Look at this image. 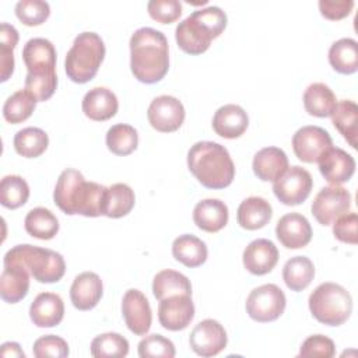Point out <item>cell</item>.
Instances as JSON below:
<instances>
[{
    "label": "cell",
    "instance_id": "19",
    "mask_svg": "<svg viewBox=\"0 0 358 358\" xmlns=\"http://www.w3.org/2000/svg\"><path fill=\"white\" fill-rule=\"evenodd\" d=\"M245 268L255 275L270 273L278 262V249L270 239L259 238L252 241L242 255Z\"/></svg>",
    "mask_w": 358,
    "mask_h": 358
},
{
    "label": "cell",
    "instance_id": "16",
    "mask_svg": "<svg viewBox=\"0 0 358 358\" xmlns=\"http://www.w3.org/2000/svg\"><path fill=\"white\" fill-rule=\"evenodd\" d=\"M22 60L29 76H56V49L49 39H29L24 45Z\"/></svg>",
    "mask_w": 358,
    "mask_h": 358
},
{
    "label": "cell",
    "instance_id": "24",
    "mask_svg": "<svg viewBox=\"0 0 358 358\" xmlns=\"http://www.w3.org/2000/svg\"><path fill=\"white\" fill-rule=\"evenodd\" d=\"M252 168L260 180L274 182L288 169V157L278 147H264L255 154Z\"/></svg>",
    "mask_w": 358,
    "mask_h": 358
},
{
    "label": "cell",
    "instance_id": "49",
    "mask_svg": "<svg viewBox=\"0 0 358 358\" xmlns=\"http://www.w3.org/2000/svg\"><path fill=\"white\" fill-rule=\"evenodd\" d=\"M354 7L352 0H320L319 10L320 14L331 21H338L350 15Z\"/></svg>",
    "mask_w": 358,
    "mask_h": 358
},
{
    "label": "cell",
    "instance_id": "40",
    "mask_svg": "<svg viewBox=\"0 0 358 358\" xmlns=\"http://www.w3.org/2000/svg\"><path fill=\"white\" fill-rule=\"evenodd\" d=\"M129 354V341L119 333H103L91 341V355L95 358H122Z\"/></svg>",
    "mask_w": 358,
    "mask_h": 358
},
{
    "label": "cell",
    "instance_id": "28",
    "mask_svg": "<svg viewBox=\"0 0 358 358\" xmlns=\"http://www.w3.org/2000/svg\"><path fill=\"white\" fill-rule=\"evenodd\" d=\"M337 105L334 92L324 83H313L303 92V106L310 116L327 117Z\"/></svg>",
    "mask_w": 358,
    "mask_h": 358
},
{
    "label": "cell",
    "instance_id": "35",
    "mask_svg": "<svg viewBox=\"0 0 358 358\" xmlns=\"http://www.w3.org/2000/svg\"><path fill=\"white\" fill-rule=\"evenodd\" d=\"M25 231L38 239H52L59 232V221L56 215L45 207H35L28 211L24 220Z\"/></svg>",
    "mask_w": 358,
    "mask_h": 358
},
{
    "label": "cell",
    "instance_id": "33",
    "mask_svg": "<svg viewBox=\"0 0 358 358\" xmlns=\"http://www.w3.org/2000/svg\"><path fill=\"white\" fill-rule=\"evenodd\" d=\"M315 277V266L306 256H294L282 267V280L285 285L295 292L309 287Z\"/></svg>",
    "mask_w": 358,
    "mask_h": 358
},
{
    "label": "cell",
    "instance_id": "36",
    "mask_svg": "<svg viewBox=\"0 0 358 358\" xmlns=\"http://www.w3.org/2000/svg\"><path fill=\"white\" fill-rule=\"evenodd\" d=\"M49 145V137L39 127H25L15 133L14 148L17 154L25 158H36L42 155Z\"/></svg>",
    "mask_w": 358,
    "mask_h": 358
},
{
    "label": "cell",
    "instance_id": "21",
    "mask_svg": "<svg viewBox=\"0 0 358 358\" xmlns=\"http://www.w3.org/2000/svg\"><path fill=\"white\" fill-rule=\"evenodd\" d=\"M249 126L246 110L235 103H227L217 109L213 116V130L224 138L241 137Z\"/></svg>",
    "mask_w": 358,
    "mask_h": 358
},
{
    "label": "cell",
    "instance_id": "50",
    "mask_svg": "<svg viewBox=\"0 0 358 358\" xmlns=\"http://www.w3.org/2000/svg\"><path fill=\"white\" fill-rule=\"evenodd\" d=\"M0 355L7 358V357H18V358H25V352L21 350L18 343L14 341H7L1 344V350H0Z\"/></svg>",
    "mask_w": 358,
    "mask_h": 358
},
{
    "label": "cell",
    "instance_id": "22",
    "mask_svg": "<svg viewBox=\"0 0 358 358\" xmlns=\"http://www.w3.org/2000/svg\"><path fill=\"white\" fill-rule=\"evenodd\" d=\"M64 316V303L60 295L41 292L29 306V317L38 327H55Z\"/></svg>",
    "mask_w": 358,
    "mask_h": 358
},
{
    "label": "cell",
    "instance_id": "14",
    "mask_svg": "<svg viewBox=\"0 0 358 358\" xmlns=\"http://www.w3.org/2000/svg\"><path fill=\"white\" fill-rule=\"evenodd\" d=\"M122 315L127 329L136 336H145L152 323V312L147 296L136 288L124 292L122 299Z\"/></svg>",
    "mask_w": 358,
    "mask_h": 358
},
{
    "label": "cell",
    "instance_id": "29",
    "mask_svg": "<svg viewBox=\"0 0 358 358\" xmlns=\"http://www.w3.org/2000/svg\"><path fill=\"white\" fill-rule=\"evenodd\" d=\"M172 255L178 262L193 268L201 266L207 260L208 250L200 238L190 234H183L173 241Z\"/></svg>",
    "mask_w": 358,
    "mask_h": 358
},
{
    "label": "cell",
    "instance_id": "39",
    "mask_svg": "<svg viewBox=\"0 0 358 358\" xmlns=\"http://www.w3.org/2000/svg\"><path fill=\"white\" fill-rule=\"evenodd\" d=\"M29 186L20 175H7L0 182V203L3 207L15 210L27 203Z\"/></svg>",
    "mask_w": 358,
    "mask_h": 358
},
{
    "label": "cell",
    "instance_id": "9",
    "mask_svg": "<svg viewBox=\"0 0 358 358\" xmlns=\"http://www.w3.org/2000/svg\"><path fill=\"white\" fill-rule=\"evenodd\" d=\"M313 187L310 173L299 166H288V169L274 180L273 192L275 197L285 206H298L303 203Z\"/></svg>",
    "mask_w": 358,
    "mask_h": 358
},
{
    "label": "cell",
    "instance_id": "1",
    "mask_svg": "<svg viewBox=\"0 0 358 358\" xmlns=\"http://www.w3.org/2000/svg\"><path fill=\"white\" fill-rule=\"evenodd\" d=\"M130 69L140 83L155 84L169 70L166 36L151 27H141L130 38Z\"/></svg>",
    "mask_w": 358,
    "mask_h": 358
},
{
    "label": "cell",
    "instance_id": "44",
    "mask_svg": "<svg viewBox=\"0 0 358 358\" xmlns=\"http://www.w3.org/2000/svg\"><path fill=\"white\" fill-rule=\"evenodd\" d=\"M32 352L36 358H64L69 355V344L64 338L59 336L46 334L35 340Z\"/></svg>",
    "mask_w": 358,
    "mask_h": 358
},
{
    "label": "cell",
    "instance_id": "13",
    "mask_svg": "<svg viewBox=\"0 0 358 358\" xmlns=\"http://www.w3.org/2000/svg\"><path fill=\"white\" fill-rule=\"evenodd\" d=\"M333 145L327 130L319 126H303L292 136V148L299 161L306 164L317 162L320 155Z\"/></svg>",
    "mask_w": 358,
    "mask_h": 358
},
{
    "label": "cell",
    "instance_id": "10",
    "mask_svg": "<svg viewBox=\"0 0 358 358\" xmlns=\"http://www.w3.org/2000/svg\"><path fill=\"white\" fill-rule=\"evenodd\" d=\"M351 207V194L341 186H327L319 190L312 201V214L322 225L333 224Z\"/></svg>",
    "mask_w": 358,
    "mask_h": 358
},
{
    "label": "cell",
    "instance_id": "17",
    "mask_svg": "<svg viewBox=\"0 0 358 358\" xmlns=\"http://www.w3.org/2000/svg\"><path fill=\"white\" fill-rule=\"evenodd\" d=\"M317 162L323 178L334 186L348 182L355 172V159L352 155L338 147L331 145L327 148L320 155Z\"/></svg>",
    "mask_w": 358,
    "mask_h": 358
},
{
    "label": "cell",
    "instance_id": "31",
    "mask_svg": "<svg viewBox=\"0 0 358 358\" xmlns=\"http://www.w3.org/2000/svg\"><path fill=\"white\" fill-rule=\"evenodd\" d=\"M329 63L340 74H354L358 70V43L352 38H341L329 49Z\"/></svg>",
    "mask_w": 358,
    "mask_h": 358
},
{
    "label": "cell",
    "instance_id": "47",
    "mask_svg": "<svg viewBox=\"0 0 358 358\" xmlns=\"http://www.w3.org/2000/svg\"><path fill=\"white\" fill-rule=\"evenodd\" d=\"M57 87V76H48V77H36L27 74L25 77V88L29 91L36 101L45 102L48 101L56 91Z\"/></svg>",
    "mask_w": 358,
    "mask_h": 358
},
{
    "label": "cell",
    "instance_id": "8",
    "mask_svg": "<svg viewBox=\"0 0 358 358\" xmlns=\"http://www.w3.org/2000/svg\"><path fill=\"white\" fill-rule=\"evenodd\" d=\"M287 298L275 284H263L250 291L246 299V312L259 323L277 320L285 310Z\"/></svg>",
    "mask_w": 358,
    "mask_h": 358
},
{
    "label": "cell",
    "instance_id": "20",
    "mask_svg": "<svg viewBox=\"0 0 358 358\" xmlns=\"http://www.w3.org/2000/svg\"><path fill=\"white\" fill-rule=\"evenodd\" d=\"M103 285L101 277L94 271L78 274L70 287V299L76 309L91 310L102 298Z\"/></svg>",
    "mask_w": 358,
    "mask_h": 358
},
{
    "label": "cell",
    "instance_id": "2",
    "mask_svg": "<svg viewBox=\"0 0 358 358\" xmlns=\"http://www.w3.org/2000/svg\"><path fill=\"white\" fill-rule=\"evenodd\" d=\"M105 192V186L87 182L80 171L67 168L56 182L53 200L64 214L99 217L102 215Z\"/></svg>",
    "mask_w": 358,
    "mask_h": 358
},
{
    "label": "cell",
    "instance_id": "30",
    "mask_svg": "<svg viewBox=\"0 0 358 358\" xmlns=\"http://www.w3.org/2000/svg\"><path fill=\"white\" fill-rule=\"evenodd\" d=\"M136 203L133 189L126 183H113L106 187L102 215L109 218H120L127 215Z\"/></svg>",
    "mask_w": 358,
    "mask_h": 358
},
{
    "label": "cell",
    "instance_id": "32",
    "mask_svg": "<svg viewBox=\"0 0 358 358\" xmlns=\"http://www.w3.org/2000/svg\"><path fill=\"white\" fill-rule=\"evenodd\" d=\"M331 116V123L340 131V134L347 140V143L357 148V123H358V106L351 99H343L337 102Z\"/></svg>",
    "mask_w": 358,
    "mask_h": 358
},
{
    "label": "cell",
    "instance_id": "18",
    "mask_svg": "<svg viewBox=\"0 0 358 358\" xmlns=\"http://www.w3.org/2000/svg\"><path fill=\"white\" fill-rule=\"evenodd\" d=\"M275 235L284 248L299 249L310 242L312 227L305 215L299 213H288L278 220Z\"/></svg>",
    "mask_w": 358,
    "mask_h": 358
},
{
    "label": "cell",
    "instance_id": "12",
    "mask_svg": "<svg viewBox=\"0 0 358 358\" xmlns=\"http://www.w3.org/2000/svg\"><path fill=\"white\" fill-rule=\"evenodd\" d=\"M227 343L228 337L224 326L214 319L201 320L189 336L190 348L204 358L220 354L227 347Z\"/></svg>",
    "mask_w": 358,
    "mask_h": 358
},
{
    "label": "cell",
    "instance_id": "7",
    "mask_svg": "<svg viewBox=\"0 0 358 358\" xmlns=\"http://www.w3.org/2000/svg\"><path fill=\"white\" fill-rule=\"evenodd\" d=\"M312 316L327 326H341L352 312V298L340 284L322 282L309 295Z\"/></svg>",
    "mask_w": 358,
    "mask_h": 358
},
{
    "label": "cell",
    "instance_id": "34",
    "mask_svg": "<svg viewBox=\"0 0 358 358\" xmlns=\"http://www.w3.org/2000/svg\"><path fill=\"white\" fill-rule=\"evenodd\" d=\"M152 294L158 301L179 294L192 295V284L185 274L166 268L155 274L152 280Z\"/></svg>",
    "mask_w": 358,
    "mask_h": 358
},
{
    "label": "cell",
    "instance_id": "5",
    "mask_svg": "<svg viewBox=\"0 0 358 358\" xmlns=\"http://www.w3.org/2000/svg\"><path fill=\"white\" fill-rule=\"evenodd\" d=\"M3 263L25 267L34 280L43 284L57 282L66 273V263L60 253L29 243L17 245L7 250Z\"/></svg>",
    "mask_w": 358,
    "mask_h": 358
},
{
    "label": "cell",
    "instance_id": "41",
    "mask_svg": "<svg viewBox=\"0 0 358 358\" xmlns=\"http://www.w3.org/2000/svg\"><path fill=\"white\" fill-rule=\"evenodd\" d=\"M18 43V31L7 24L0 25V81L4 83L14 71V48Z\"/></svg>",
    "mask_w": 358,
    "mask_h": 358
},
{
    "label": "cell",
    "instance_id": "45",
    "mask_svg": "<svg viewBox=\"0 0 358 358\" xmlns=\"http://www.w3.org/2000/svg\"><path fill=\"white\" fill-rule=\"evenodd\" d=\"M150 17L161 24L175 22L182 14V4L179 0H151L147 3Z\"/></svg>",
    "mask_w": 358,
    "mask_h": 358
},
{
    "label": "cell",
    "instance_id": "15",
    "mask_svg": "<svg viewBox=\"0 0 358 358\" xmlns=\"http://www.w3.org/2000/svg\"><path fill=\"white\" fill-rule=\"evenodd\" d=\"M194 317V303L192 295H172L158 303V320L169 331L186 329Z\"/></svg>",
    "mask_w": 358,
    "mask_h": 358
},
{
    "label": "cell",
    "instance_id": "37",
    "mask_svg": "<svg viewBox=\"0 0 358 358\" xmlns=\"http://www.w3.org/2000/svg\"><path fill=\"white\" fill-rule=\"evenodd\" d=\"M36 102V98L29 91L18 90L6 99L3 105V117L11 124H18L32 115Z\"/></svg>",
    "mask_w": 358,
    "mask_h": 358
},
{
    "label": "cell",
    "instance_id": "11",
    "mask_svg": "<svg viewBox=\"0 0 358 358\" xmlns=\"http://www.w3.org/2000/svg\"><path fill=\"white\" fill-rule=\"evenodd\" d=\"M147 117L152 129L161 133L176 131L185 122L183 103L172 95L154 98L147 109Z\"/></svg>",
    "mask_w": 358,
    "mask_h": 358
},
{
    "label": "cell",
    "instance_id": "25",
    "mask_svg": "<svg viewBox=\"0 0 358 358\" xmlns=\"http://www.w3.org/2000/svg\"><path fill=\"white\" fill-rule=\"evenodd\" d=\"M228 207L220 199H204L193 208V221L201 231L214 234L228 222Z\"/></svg>",
    "mask_w": 358,
    "mask_h": 358
},
{
    "label": "cell",
    "instance_id": "48",
    "mask_svg": "<svg viewBox=\"0 0 358 358\" xmlns=\"http://www.w3.org/2000/svg\"><path fill=\"white\" fill-rule=\"evenodd\" d=\"M357 225H358V217L355 213H345L340 215L333 222V234L336 239L344 243L355 245L358 242L357 235Z\"/></svg>",
    "mask_w": 358,
    "mask_h": 358
},
{
    "label": "cell",
    "instance_id": "46",
    "mask_svg": "<svg viewBox=\"0 0 358 358\" xmlns=\"http://www.w3.org/2000/svg\"><path fill=\"white\" fill-rule=\"evenodd\" d=\"M336 354V345L331 338L323 334L309 336L299 348V357L331 358Z\"/></svg>",
    "mask_w": 358,
    "mask_h": 358
},
{
    "label": "cell",
    "instance_id": "38",
    "mask_svg": "<svg viewBox=\"0 0 358 358\" xmlns=\"http://www.w3.org/2000/svg\"><path fill=\"white\" fill-rule=\"evenodd\" d=\"M106 147L115 155H129L138 144L137 130L126 123H117L106 131Z\"/></svg>",
    "mask_w": 358,
    "mask_h": 358
},
{
    "label": "cell",
    "instance_id": "4",
    "mask_svg": "<svg viewBox=\"0 0 358 358\" xmlns=\"http://www.w3.org/2000/svg\"><path fill=\"white\" fill-rule=\"evenodd\" d=\"M225 27L227 14L220 7L208 6L196 10L178 24L176 43L189 55H201L210 48L211 41L224 32Z\"/></svg>",
    "mask_w": 358,
    "mask_h": 358
},
{
    "label": "cell",
    "instance_id": "26",
    "mask_svg": "<svg viewBox=\"0 0 358 358\" xmlns=\"http://www.w3.org/2000/svg\"><path fill=\"white\" fill-rule=\"evenodd\" d=\"M29 271L20 264H4L0 275V296L4 302L17 303L29 289Z\"/></svg>",
    "mask_w": 358,
    "mask_h": 358
},
{
    "label": "cell",
    "instance_id": "27",
    "mask_svg": "<svg viewBox=\"0 0 358 358\" xmlns=\"http://www.w3.org/2000/svg\"><path fill=\"white\" fill-rule=\"evenodd\" d=\"M273 215L271 204L259 196H250L245 199L236 211V221L238 224L248 229L256 231L266 227Z\"/></svg>",
    "mask_w": 358,
    "mask_h": 358
},
{
    "label": "cell",
    "instance_id": "6",
    "mask_svg": "<svg viewBox=\"0 0 358 358\" xmlns=\"http://www.w3.org/2000/svg\"><path fill=\"white\" fill-rule=\"evenodd\" d=\"M105 45L102 38L95 32H81L74 38L64 60L67 77L78 84L92 80L105 57Z\"/></svg>",
    "mask_w": 358,
    "mask_h": 358
},
{
    "label": "cell",
    "instance_id": "42",
    "mask_svg": "<svg viewBox=\"0 0 358 358\" xmlns=\"http://www.w3.org/2000/svg\"><path fill=\"white\" fill-rule=\"evenodd\" d=\"M15 15L22 24L36 27L49 18L50 7L43 0H20L15 4Z\"/></svg>",
    "mask_w": 358,
    "mask_h": 358
},
{
    "label": "cell",
    "instance_id": "43",
    "mask_svg": "<svg viewBox=\"0 0 358 358\" xmlns=\"http://www.w3.org/2000/svg\"><path fill=\"white\" fill-rule=\"evenodd\" d=\"M138 357L141 358H173L176 351H175V345L173 343L161 336V334H150L147 337H144L140 343H138Z\"/></svg>",
    "mask_w": 358,
    "mask_h": 358
},
{
    "label": "cell",
    "instance_id": "23",
    "mask_svg": "<svg viewBox=\"0 0 358 358\" xmlns=\"http://www.w3.org/2000/svg\"><path fill=\"white\" fill-rule=\"evenodd\" d=\"M84 115L95 122H103L113 117L119 109V102L109 88L94 87L83 98L81 103Z\"/></svg>",
    "mask_w": 358,
    "mask_h": 358
},
{
    "label": "cell",
    "instance_id": "3",
    "mask_svg": "<svg viewBox=\"0 0 358 358\" xmlns=\"http://www.w3.org/2000/svg\"><path fill=\"white\" fill-rule=\"evenodd\" d=\"M187 168L207 189L228 187L235 178V165L228 150L214 141H197L187 152Z\"/></svg>",
    "mask_w": 358,
    "mask_h": 358
}]
</instances>
